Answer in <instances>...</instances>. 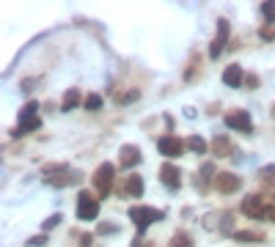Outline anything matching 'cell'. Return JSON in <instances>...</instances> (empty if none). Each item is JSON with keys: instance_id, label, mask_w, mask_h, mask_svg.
<instances>
[{"instance_id": "cell-1", "label": "cell", "mask_w": 275, "mask_h": 247, "mask_svg": "<svg viewBox=\"0 0 275 247\" xmlns=\"http://www.w3.org/2000/svg\"><path fill=\"white\" fill-rule=\"evenodd\" d=\"M42 173L47 176V184H52V187H69V184H77L80 179H83V173L80 170H72V168H66V165H44L42 168Z\"/></svg>"}, {"instance_id": "cell-2", "label": "cell", "mask_w": 275, "mask_h": 247, "mask_svg": "<svg viewBox=\"0 0 275 247\" xmlns=\"http://www.w3.org/2000/svg\"><path fill=\"white\" fill-rule=\"evenodd\" d=\"M36 110H39V102H28V104H22V110L17 113V118H20V124H17V129H11V138H22V135H28V132H36L39 127H42V118L36 115Z\"/></svg>"}, {"instance_id": "cell-3", "label": "cell", "mask_w": 275, "mask_h": 247, "mask_svg": "<svg viewBox=\"0 0 275 247\" xmlns=\"http://www.w3.org/2000/svg\"><path fill=\"white\" fill-rule=\"evenodd\" d=\"M162 217H165V211H162V209H151V206H132V209H130V220L135 222V228L140 233H143L151 222L162 220Z\"/></svg>"}, {"instance_id": "cell-4", "label": "cell", "mask_w": 275, "mask_h": 247, "mask_svg": "<svg viewBox=\"0 0 275 247\" xmlns=\"http://www.w3.org/2000/svg\"><path fill=\"white\" fill-rule=\"evenodd\" d=\"M113 179H116V168L110 162H102L97 168V173H94V179H91L94 181V190H97V195H99V201L113 190Z\"/></svg>"}, {"instance_id": "cell-5", "label": "cell", "mask_w": 275, "mask_h": 247, "mask_svg": "<svg viewBox=\"0 0 275 247\" xmlns=\"http://www.w3.org/2000/svg\"><path fill=\"white\" fill-rule=\"evenodd\" d=\"M99 214V198H94L91 192H80L77 195V217L80 220H94Z\"/></svg>"}, {"instance_id": "cell-6", "label": "cell", "mask_w": 275, "mask_h": 247, "mask_svg": "<svg viewBox=\"0 0 275 247\" xmlns=\"http://www.w3.org/2000/svg\"><path fill=\"white\" fill-rule=\"evenodd\" d=\"M229 44V20H218V33L209 44V58H220V52Z\"/></svg>"}, {"instance_id": "cell-7", "label": "cell", "mask_w": 275, "mask_h": 247, "mask_svg": "<svg viewBox=\"0 0 275 247\" xmlns=\"http://www.w3.org/2000/svg\"><path fill=\"white\" fill-rule=\"evenodd\" d=\"M264 211H267V203H264L261 195H245V201H242V214L245 217H250V220H261Z\"/></svg>"}, {"instance_id": "cell-8", "label": "cell", "mask_w": 275, "mask_h": 247, "mask_svg": "<svg viewBox=\"0 0 275 247\" xmlns=\"http://www.w3.org/2000/svg\"><path fill=\"white\" fill-rule=\"evenodd\" d=\"M160 181L168 187V190H179V187H182V170H179L173 162H162V168H160Z\"/></svg>"}, {"instance_id": "cell-9", "label": "cell", "mask_w": 275, "mask_h": 247, "mask_svg": "<svg viewBox=\"0 0 275 247\" xmlns=\"http://www.w3.org/2000/svg\"><path fill=\"white\" fill-rule=\"evenodd\" d=\"M226 127L229 129H237V132H250L253 129V121L245 110H229L226 113Z\"/></svg>"}, {"instance_id": "cell-10", "label": "cell", "mask_w": 275, "mask_h": 247, "mask_svg": "<svg viewBox=\"0 0 275 247\" xmlns=\"http://www.w3.org/2000/svg\"><path fill=\"white\" fill-rule=\"evenodd\" d=\"M157 149L162 157H182L185 151V140H179L176 135H165V138L157 140Z\"/></svg>"}, {"instance_id": "cell-11", "label": "cell", "mask_w": 275, "mask_h": 247, "mask_svg": "<svg viewBox=\"0 0 275 247\" xmlns=\"http://www.w3.org/2000/svg\"><path fill=\"white\" fill-rule=\"evenodd\" d=\"M239 187H242V179H239L237 173H218L215 176V190L223 192V195H231Z\"/></svg>"}, {"instance_id": "cell-12", "label": "cell", "mask_w": 275, "mask_h": 247, "mask_svg": "<svg viewBox=\"0 0 275 247\" xmlns=\"http://www.w3.org/2000/svg\"><path fill=\"white\" fill-rule=\"evenodd\" d=\"M119 192H121V195H130V198H140V195H143V176H138V173L127 176V179L121 181Z\"/></svg>"}, {"instance_id": "cell-13", "label": "cell", "mask_w": 275, "mask_h": 247, "mask_svg": "<svg viewBox=\"0 0 275 247\" xmlns=\"http://www.w3.org/2000/svg\"><path fill=\"white\" fill-rule=\"evenodd\" d=\"M140 160H143V157H140L138 146L127 143V146H121V149H119V165H121V168H135Z\"/></svg>"}, {"instance_id": "cell-14", "label": "cell", "mask_w": 275, "mask_h": 247, "mask_svg": "<svg viewBox=\"0 0 275 247\" xmlns=\"http://www.w3.org/2000/svg\"><path fill=\"white\" fill-rule=\"evenodd\" d=\"M209 151H212L215 157H220V160H226V157H231V140L226 138V135H215L212 143H209Z\"/></svg>"}, {"instance_id": "cell-15", "label": "cell", "mask_w": 275, "mask_h": 247, "mask_svg": "<svg viewBox=\"0 0 275 247\" xmlns=\"http://www.w3.org/2000/svg\"><path fill=\"white\" fill-rule=\"evenodd\" d=\"M223 82H226V85H231V88L242 85V82H245L242 66H237V63H231V66H226V69H223Z\"/></svg>"}, {"instance_id": "cell-16", "label": "cell", "mask_w": 275, "mask_h": 247, "mask_svg": "<svg viewBox=\"0 0 275 247\" xmlns=\"http://www.w3.org/2000/svg\"><path fill=\"white\" fill-rule=\"evenodd\" d=\"M212 176H218V173H215V168H212V162H201V168H198V179H196V187H198V190H207V184H204V181H209Z\"/></svg>"}, {"instance_id": "cell-17", "label": "cell", "mask_w": 275, "mask_h": 247, "mask_svg": "<svg viewBox=\"0 0 275 247\" xmlns=\"http://www.w3.org/2000/svg\"><path fill=\"white\" fill-rule=\"evenodd\" d=\"M80 99H83V93L77 91V88H72V91H66V96H63V102H61V110L63 113H69V110H74L80 104Z\"/></svg>"}, {"instance_id": "cell-18", "label": "cell", "mask_w": 275, "mask_h": 247, "mask_svg": "<svg viewBox=\"0 0 275 247\" xmlns=\"http://www.w3.org/2000/svg\"><path fill=\"white\" fill-rule=\"evenodd\" d=\"M187 149L196 151V154H207V151H209V143L201 138V135H190V138H187Z\"/></svg>"}, {"instance_id": "cell-19", "label": "cell", "mask_w": 275, "mask_h": 247, "mask_svg": "<svg viewBox=\"0 0 275 247\" xmlns=\"http://www.w3.org/2000/svg\"><path fill=\"white\" fill-rule=\"evenodd\" d=\"M198 77H201V58L193 55L190 66L185 69V80H187V82H193V80H198Z\"/></svg>"}, {"instance_id": "cell-20", "label": "cell", "mask_w": 275, "mask_h": 247, "mask_svg": "<svg viewBox=\"0 0 275 247\" xmlns=\"http://www.w3.org/2000/svg\"><path fill=\"white\" fill-rule=\"evenodd\" d=\"M168 247H193V236L187 231H176L171 236V242H168Z\"/></svg>"}, {"instance_id": "cell-21", "label": "cell", "mask_w": 275, "mask_h": 247, "mask_svg": "<svg viewBox=\"0 0 275 247\" xmlns=\"http://www.w3.org/2000/svg\"><path fill=\"white\" fill-rule=\"evenodd\" d=\"M234 239H237V242H261L264 233H259V231H234Z\"/></svg>"}, {"instance_id": "cell-22", "label": "cell", "mask_w": 275, "mask_h": 247, "mask_svg": "<svg viewBox=\"0 0 275 247\" xmlns=\"http://www.w3.org/2000/svg\"><path fill=\"white\" fill-rule=\"evenodd\" d=\"M261 17H264L267 25H275V0H267V3H261Z\"/></svg>"}, {"instance_id": "cell-23", "label": "cell", "mask_w": 275, "mask_h": 247, "mask_svg": "<svg viewBox=\"0 0 275 247\" xmlns=\"http://www.w3.org/2000/svg\"><path fill=\"white\" fill-rule=\"evenodd\" d=\"M259 179L264 181L267 187H275V165H264V168L259 170Z\"/></svg>"}, {"instance_id": "cell-24", "label": "cell", "mask_w": 275, "mask_h": 247, "mask_svg": "<svg viewBox=\"0 0 275 247\" xmlns=\"http://www.w3.org/2000/svg\"><path fill=\"white\" fill-rule=\"evenodd\" d=\"M220 220H223L220 233H231L234 231V214H231V211H220Z\"/></svg>"}, {"instance_id": "cell-25", "label": "cell", "mask_w": 275, "mask_h": 247, "mask_svg": "<svg viewBox=\"0 0 275 247\" xmlns=\"http://www.w3.org/2000/svg\"><path fill=\"white\" fill-rule=\"evenodd\" d=\"M61 220H63V217L58 214V211H55V214H50V217L42 222V231L47 233V231H52V228H58V225H61Z\"/></svg>"}, {"instance_id": "cell-26", "label": "cell", "mask_w": 275, "mask_h": 247, "mask_svg": "<svg viewBox=\"0 0 275 247\" xmlns=\"http://www.w3.org/2000/svg\"><path fill=\"white\" fill-rule=\"evenodd\" d=\"M113 96H116V102H119V104H130V102H135V99L140 96V91L132 88L130 93H113Z\"/></svg>"}, {"instance_id": "cell-27", "label": "cell", "mask_w": 275, "mask_h": 247, "mask_svg": "<svg viewBox=\"0 0 275 247\" xmlns=\"http://www.w3.org/2000/svg\"><path fill=\"white\" fill-rule=\"evenodd\" d=\"M99 107H102V96H99V93H91V96L85 99V110L94 113V110H99Z\"/></svg>"}, {"instance_id": "cell-28", "label": "cell", "mask_w": 275, "mask_h": 247, "mask_svg": "<svg viewBox=\"0 0 275 247\" xmlns=\"http://www.w3.org/2000/svg\"><path fill=\"white\" fill-rule=\"evenodd\" d=\"M44 244H47V233H39V236L28 239V247H44Z\"/></svg>"}, {"instance_id": "cell-29", "label": "cell", "mask_w": 275, "mask_h": 247, "mask_svg": "<svg viewBox=\"0 0 275 247\" xmlns=\"http://www.w3.org/2000/svg\"><path fill=\"white\" fill-rule=\"evenodd\" d=\"M259 36L264 39V41H272V39H275V25H264V28L259 31Z\"/></svg>"}, {"instance_id": "cell-30", "label": "cell", "mask_w": 275, "mask_h": 247, "mask_svg": "<svg viewBox=\"0 0 275 247\" xmlns=\"http://www.w3.org/2000/svg\"><path fill=\"white\" fill-rule=\"evenodd\" d=\"M80 247H94V236H91V233H80Z\"/></svg>"}, {"instance_id": "cell-31", "label": "cell", "mask_w": 275, "mask_h": 247, "mask_svg": "<svg viewBox=\"0 0 275 247\" xmlns=\"http://www.w3.org/2000/svg\"><path fill=\"white\" fill-rule=\"evenodd\" d=\"M245 85H248V88H259V77H256V74H248V77H245Z\"/></svg>"}, {"instance_id": "cell-32", "label": "cell", "mask_w": 275, "mask_h": 247, "mask_svg": "<svg viewBox=\"0 0 275 247\" xmlns=\"http://www.w3.org/2000/svg\"><path fill=\"white\" fill-rule=\"evenodd\" d=\"M264 220L275 222V203H270V206H267V211H264Z\"/></svg>"}, {"instance_id": "cell-33", "label": "cell", "mask_w": 275, "mask_h": 247, "mask_svg": "<svg viewBox=\"0 0 275 247\" xmlns=\"http://www.w3.org/2000/svg\"><path fill=\"white\" fill-rule=\"evenodd\" d=\"M99 233H116V225H110V222H102V225H99Z\"/></svg>"}, {"instance_id": "cell-34", "label": "cell", "mask_w": 275, "mask_h": 247, "mask_svg": "<svg viewBox=\"0 0 275 247\" xmlns=\"http://www.w3.org/2000/svg\"><path fill=\"white\" fill-rule=\"evenodd\" d=\"M33 85H36V80H31V77H28V80H22V91H25V93L31 91Z\"/></svg>"}, {"instance_id": "cell-35", "label": "cell", "mask_w": 275, "mask_h": 247, "mask_svg": "<svg viewBox=\"0 0 275 247\" xmlns=\"http://www.w3.org/2000/svg\"><path fill=\"white\" fill-rule=\"evenodd\" d=\"M218 110H220V104H218V102H212V104H209V107H207V113H209V115H215V113H218Z\"/></svg>"}, {"instance_id": "cell-36", "label": "cell", "mask_w": 275, "mask_h": 247, "mask_svg": "<svg viewBox=\"0 0 275 247\" xmlns=\"http://www.w3.org/2000/svg\"><path fill=\"white\" fill-rule=\"evenodd\" d=\"M132 247H149V244H146L143 239H135V242H132Z\"/></svg>"}, {"instance_id": "cell-37", "label": "cell", "mask_w": 275, "mask_h": 247, "mask_svg": "<svg viewBox=\"0 0 275 247\" xmlns=\"http://www.w3.org/2000/svg\"><path fill=\"white\" fill-rule=\"evenodd\" d=\"M272 115H275V104H272Z\"/></svg>"}]
</instances>
